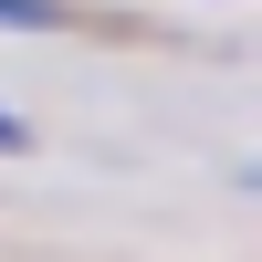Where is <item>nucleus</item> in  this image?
Instances as JSON below:
<instances>
[{
	"label": "nucleus",
	"mask_w": 262,
	"mask_h": 262,
	"mask_svg": "<svg viewBox=\"0 0 262 262\" xmlns=\"http://www.w3.org/2000/svg\"><path fill=\"white\" fill-rule=\"evenodd\" d=\"M0 21H11V32H53L63 0H0Z\"/></svg>",
	"instance_id": "1"
},
{
	"label": "nucleus",
	"mask_w": 262,
	"mask_h": 262,
	"mask_svg": "<svg viewBox=\"0 0 262 262\" xmlns=\"http://www.w3.org/2000/svg\"><path fill=\"white\" fill-rule=\"evenodd\" d=\"M0 147H11V158H21V147H32V126H21V116H0Z\"/></svg>",
	"instance_id": "2"
}]
</instances>
